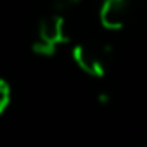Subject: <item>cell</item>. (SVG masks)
Here are the masks:
<instances>
[{
	"mask_svg": "<svg viewBox=\"0 0 147 147\" xmlns=\"http://www.w3.org/2000/svg\"><path fill=\"white\" fill-rule=\"evenodd\" d=\"M71 57L76 66L90 76H102L106 71V55L102 50H97L88 45H76L71 50Z\"/></svg>",
	"mask_w": 147,
	"mask_h": 147,
	"instance_id": "obj_2",
	"label": "cell"
},
{
	"mask_svg": "<svg viewBox=\"0 0 147 147\" xmlns=\"http://www.w3.org/2000/svg\"><path fill=\"white\" fill-rule=\"evenodd\" d=\"M12 102V88L11 83L4 78H0V118L5 114V111L9 109Z\"/></svg>",
	"mask_w": 147,
	"mask_h": 147,
	"instance_id": "obj_4",
	"label": "cell"
},
{
	"mask_svg": "<svg viewBox=\"0 0 147 147\" xmlns=\"http://www.w3.org/2000/svg\"><path fill=\"white\" fill-rule=\"evenodd\" d=\"M69 36L66 31V21L61 14H50L38 23L36 38L31 45L33 52L38 55H52L59 45L67 43Z\"/></svg>",
	"mask_w": 147,
	"mask_h": 147,
	"instance_id": "obj_1",
	"label": "cell"
},
{
	"mask_svg": "<svg viewBox=\"0 0 147 147\" xmlns=\"http://www.w3.org/2000/svg\"><path fill=\"white\" fill-rule=\"evenodd\" d=\"M145 147H147V145H145Z\"/></svg>",
	"mask_w": 147,
	"mask_h": 147,
	"instance_id": "obj_5",
	"label": "cell"
},
{
	"mask_svg": "<svg viewBox=\"0 0 147 147\" xmlns=\"http://www.w3.org/2000/svg\"><path fill=\"white\" fill-rule=\"evenodd\" d=\"M130 12V0H104L100 7V23L107 30H119L128 21Z\"/></svg>",
	"mask_w": 147,
	"mask_h": 147,
	"instance_id": "obj_3",
	"label": "cell"
}]
</instances>
